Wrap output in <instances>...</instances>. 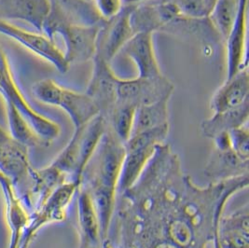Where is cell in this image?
<instances>
[{"instance_id":"2e32d148","label":"cell","mask_w":249,"mask_h":248,"mask_svg":"<svg viewBox=\"0 0 249 248\" xmlns=\"http://www.w3.org/2000/svg\"><path fill=\"white\" fill-rule=\"evenodd\" d=\"M51 7L50 0H0V20L24 22L42 34Z\"/></svg>"},{"instance_id":"ba28073f","label":"cell","mask_w":249,"mask_h":248,"mask_svg":"<svg viewBox=\"0 0 249 248\" xmlns=\"http://www.w3.org/2000/svg\"><path fill=\"white\" fill-rule=\"evenodd\" d=\"M174 91L175 85L164 75L157 78L120 79L117 102L131 104L138 107L171 98Z\"/></svg>"},{"instance_id":"d6986e66","label":"cell","mask_w":249,"mask_h":248,"mask_svg":"<svg viewBox=\"0 0 249 248\" xmlns=\"http://www.w3.org/2000/svg\"><path fill=\"white\" fill-rule=\"evenodd\" d=\"M217 242L220 248H249V203L221 216L217 227Z\"/></svg>"},{"instance_id":"4316f807","label":"cell","mask_w":249,"mask_h":248,"mask_svg":"<svg viewBox=\"0 0 249 248\" xmlns=\"http://www.w3.org/2000/svg\"><path fill=\"white\" fill-rule=\"evenodd\" d=\"M136 108L131 104L117 102L106 118L108 127L124 144L132 135Z\"/></svg>"},{"instance_id":"4fadbf2b","label":"cell","mask_w":249,"mask_h":248,"mask_svg":"<svg viewBox=\"0 0 249 248\" xmlns=\"http://www.w3.org/2000/svg\"><path fill=\"white\" fill-rule=\"evenodd\" d=\"M31 167L29 147L15 140L0 126V172L16 187L20 181L29 177Z\"/></svg>"},{"instance_id":"4dcf8cb0","label":"cell","mask_w":249,"mask_h":248,"mask_svg":"<svg viewBox=\"0 0 249 248\" xmlns=\"http://www.w3.org/2000/svg\"><path fill=\"white\" fill-rule=\"evenodd\" d=\"M161 1H167V0H123L124 6H138L142 4L147 3H155V2H161Z\"/></svg>"},{"instance_id":"5b68a950","label":"cell","mask_w":249,"mask_h":248,"mask_svg":"<svg viewBox=\"0 0 249 248\" xmlns=\"http://www.w3.org/2000/svg\"><path fill=\"white\" fill-rule=\"evenodd\" d=\"M169 131L170 126L163 125L130 136L124 143V160L117 193L124 192L136 183L152 157L156 146L165 143Z\"/></svg>"},{"instance_id":"1f68e13d","label":"cell","mask_w":249,"mask_h":248,"mask_svg":"<svg viewBox=\"0 0 249 248\" xmlns=\"http://www.w3.org/2000/svg\"><path fill=\"white\" fill-rule=\"evenodd\" d=\"M102 248H115L113 246L108 242V241H107V240H105L104 241V243H103Z\"/></svg>"},{"instance_id":"277c9868","label":"cell","mask_w":249,"mask_h":248,"mask_svg":"<svg viewBox=\"0 0 249 248\" xmlns=\"http://www.w3.org/2000/svg\"><path fill=\"white\" fill-rule=\"evenodd\" d=\"M32 93L37 101L62 108L68 114L75 129L85 125L100 114L96 104L85 92L65 88L53 79H44L35 82Z\"/></svg>"},{"instance_id":"7a4b0ae2","label":"cell","mask_w":249,"mask_h":248,"mask_svg":"<svg viewBox=\"0 0 249 248\" xmlns=\"http://www.w3.org/2000/svg\"><path fill=\"white\" fill-rule=\"evenodd\" d=\"M124 144L108 127L82 173L79 189L89 193L98 215L104 241L114 214L124 160Z\"/></svg>"},{"instance_id":"cb8c5ba5","label":"cell","mask_w":249,"mask_h":248,"mask_svg":"<svg viewBox=\"0 0 249 248\" xmlns=\"http://www.w3.org/2000/svg\"><path fill=\"white\" fill-rule=\"evenodd\" d=\"M169 100L170 98H165L138 106L136 108L132 135L169 124Z\"/></svg>"},{"instance_id":"5bb4252c","label":"cell","mask_w":249,"mask_h":248,"mask_svg":"<svg viewBox=\"0 0 249 248\" xmlns=\"http://www.w3.org/2000/svg\"><path fill=\"white\" fill-rule=\"evenodd\" d=\"M248 12L249 0H240L239 12L226 43L227 78L230 79L239 71L249 67L248 61Z\"/></svg>"},{"instance_id":"7c38bea8","label":"cell","mask_w":249,"mask_h":248,"mask_svg":"<svg viewBox=\"0 0 249 248\" xmlns=\"http://www.w3.org/2000/svg\"><path fill=\"white\" fill-rule=\"evenodd\" d=\"M92 61L93 69L85 93L96 104L100 114L107 118L117 102L118 84L121 78L115 75L110 63L101 57L95 55Z\"/></svg>"},{"instance_id":"484cf974","label":"cell","mask_w":249,"mask_h":248,"mask_svg":"<svg viewBox=\"0 0 249 248\" xmlns=\"http://www.w3.org/2000/svg\"><path fill=\"white\" fill-rule=\"evenodd\" d=\"M5 106L9 125V133L15 140L29 148L45 146L44 142L36 135L30 124L26 122V120L13 106L5 103Z\"/></svg>"},{"instance_id":"8992f818","label":"cell","mask_w":249,"mask_h":248,"mask_svg":"<svg viewBox=\"0 0 249 248\" xmlns=\"http://www.w3.org/2000/svg\"><path fill=\"white\" fill-rule=\"evenodd\" d=\"M79 189L77 183L67 182L57 188L44 203L30 213V220L23 231L20 248H29L44 226L67 220L68 208Z\"/></svg>"},{"instance_id":"e0dca14e","label":"cell","mask_w":249,"mask_h":248,"mask_svg":"<svg viewBox=\"0 0 249 248\" xmlns=\"http://www.w3.org/2000/svg\"><path fill=\"white\" fill-rule=\"evenodd\" d=\"M249 67L242 69L237 74L218 87L211 97L210 109L213 113L232 110L249 102Z\"/></svg>"},{"instance_id":"603a6c76","label":"cell","mask_w":249,"mask_h":248,"mask_svg":"<svg viewBox=\"0 0 249 248\" xmlns=\"http://www.w3.org/2000/svg\"><path fill=\"white\" fill-rule=\"evenodd\" d=\"M67 22L78 25H95L104 22L93 2L89 0H50Z\"/></svg>"},{"instance_id":"6da1fadb","label":"cell","mask_w":249,"mask_h":248,"mask_svg":"<svg viewBox=\"0 0 249 248\" xmlns=\"http://www.w3.org/2000/svg\"><path fill=\"white\" fill-rule=\"evenodd\" d=\"M249 175L200 187L169 144L155 147L136 183L117 193L107 241L115 248H220L217 227Z\"/></svg>"},{"instance_id":"f546056e","label":"cell","mask_w":249,"mask_h":248,"mask_svg":"<svg viewBox=\"0 0 249 248\" xmlns=\"http://www.w3.org/2000/svg\"><path fill=\"white\" fill-rule=\"evenodd\" d=\"M92 2L104 21L112 19L124 8L123 0H92Z\"/></svg>"},{"instance_id":"d6a6232c","label":"cell","mask_w":249,"mask_h":248,"mask_svg":"<svg viewBox=\"0 0 249 248\" xmlns=\"http://www.w3.org/2000/svg\"></svg>"},{"instance_id":"3957f363","label":"cell","mask_w":249,"mask_h":248,"mask_svg":"<svg viewBox=\"0 0 249 248\" xmlns=\"http://www.w3.org/2000/svg\"><path fill=\"white\" fill-rule=\"evenodd\" d=\"M0 95L7 104L13 106L30 124L45 146H50L61 135L60 125L36 111L26 100L17 84L9 57L0 45Z\"/></svg>"},{"instance_id":"ac0fdd59","label":"cell","mask_w":249,"mask_h":248,"mask_svg":"<svg viewBox=\"0 0 249 248\" xmlns=\"http://www.w3.org/2000/svg\"><path fill=\"white\" fill-rule=\"evenodd\" d=\"M125 56L130 58L138 69L140 78H157L162 76L157 57L155 54L153 34H135L121 51Z\"/></svg>"},{"instance_id":"ffe728a7","label":"cell","mask_w":249,"mask_h":248,"mask_svg":"<svg viewBox=\"0 0 249 248\" xmlns=\"http://www.w3.org/2000/svg\"><path fill=\"white\" fill-rule=\"evenodd\" d=\"M78 230L79 248H102L104 239L98 215L89 193L78 191Z\"/></svg>"},{"instance_id":"52a82bcc","label":"cell","mask_w":249,"mask_h":248,"mask_svg":"<svg viewBox=\"0 0 249 248\" xmlns=\"http://www.w3.org/2000/svg\"><path fill=\"white\" fill-rule=\"evenodd\" d=\"M0 35L17 42L28 52L50 63L58 72L65 74L69 70L70 66L65 58L64 53L57 47L54 41L45 35L28 31L12 22L1 20Z\"/></svg>"},{"instance_id":"f1b7e54d","label":"cell","mask_w":249,"mask_h":248,"mask_svg":"<svg viewBox=\"0 0 249 248\" xmlns=\"http://www.w3.org/2000/svg\"><path fill=\"white\" fill-rule=\"evenodd\" d=\"M231 149L243 159L249 160V124L229 132Z\"/></svg>"},{"instance_id":"7402d4cb","label":"cell","mask_w":249,"mask_h":248,"mask_svg":"<svg viewBox=\"0 0 249 248\" xmlns=\"http://www.w3.org/2000/svg\"><path fill=\"white\" fill-rule=\"evenodd\" d=\"M249 102H247L235 109L213 113L210 118L202 122L201 133L204 137L213 139L219 134L229 133L235 128L249 124Z\"/></svg>"},{"instance_id":"44dd1931","label":"cell","mask_w":249,"mask_h":248,"mask_svg":"<svg viewBox=\"0 0 249 248\" xmlns=\"http://www.w3.org/2000/svg\"><path fill=\"white\" fill-rule=\"evenodd\" d=\"M249 160L240 158L231 149L214 148L205 165L204 173L212 182L225 180L239 176L249 175Z\"/></svg>"},{"instance_id":"83f0119b","label":"cell","mask_w":249,"mask_h":248,"mask_svg":"<svg viewBox=\"0 0 249 248\" xmlns=\"http://www.w3.org/2000/svg\"><path fill=\"white\" fill-rule=\"evenodd\" d=\"M216 0H174L182 16L193 19H207L214 9Z\"/></svg>"},{"instance_id":"8fae6325","label":"cell","mask_w":249,"mask_h":248,"mask_svg":"<svg viewBox=\"0 0 249 248\" xmlns=\"http://www.w3.org/2000/svg\"><path fill=\"white\" fill-rule=\"evenodd\" d=\"M182 16L174 0L136 6L130 15L134 34L162 31Z\"/></svg>"},{"instance_id":"836d02e7","label":"cell","mask_w":249,"mask_h":248,"mask_svg":"<svg viewBox=\"0 0 249 248\" xmlns=\"http://www.w3.org/2000/svg\"><path fill=\"white\" fill-rule=\"evenodd\" d=\"M89 1H92V0H89Z\"/></svg>"},{"instance_id":"9c48e42d","label":"cell","mask_w":249,"mask_h":248,"mask_svg":"<svg viewBox=\"0 0 249 248\" xmlns=\"http://www.w3.org/2000/svg\"><path fill=\"white\" fill-rule=\"evenodd\" d=\"M102 23L95 25L62 24L54 30L53 40L55 35H59L65 42L66 51L64 55L69 66L93 59L96 53L97 36Z\"/></svg>"},{"instance_id":"9a60e30c","label":"cell","mask_w":249,"mask_h":248,"mask_svg":"<svg viewBox=\"0 0 249 248\" xmlns=\"http://www.w3.org/2000/svg\"><path fill=\"white\" fill-rule=\"evenodd\" d=\"M0 187L5 203L6 220L11 232L9 248H20L23 231L30 220V212L17 195L13 182L1 172Z\"/></svg>"},{"instance_id":"d4e9b609","label":"cell","mask_w":249,"mask_h":248,"mask_svg":"<svg viewBox=\"0 0 249 248\" xmlns=\"http://www.w3.org/2000/svg\"><path fill=\"white\" fill-rule=\"evenodd\" d=\"M239 6L240 0H216L214 9L208 17L215 32L224 42L235 23Z\"/></svg>"},{"instance_id":"30bf717a","label":"cell","mask_w":249,"mask_h":248,"mask_svg":"<svg viewBox=\"0 0 249 248\" xmlns=\"http://www.w3.org/2000/svg\"><path fill=\"white\" fill-rule=\"evenodd\" d=\"M134 8L135 6H124L118 15L104 21L97 36L95 55L110 63L135 35L130 23V15Z\"/></svg>"}]
</instances>
